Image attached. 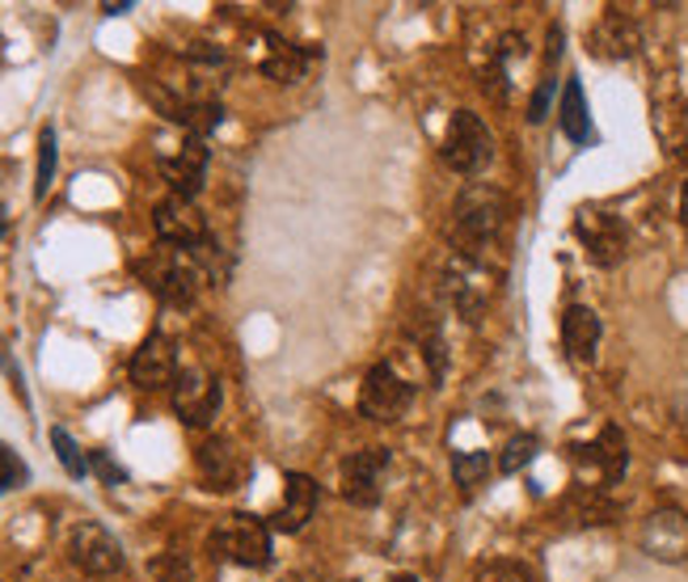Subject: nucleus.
<instances>
[{"instance_id": "nucleus-17", "label": "nucleus", "mask_w": 688, "mask_h": 582, "mask_svg": "<svg viewBox=\"0 0 688 582\" xmlns=\"http://www.w3.org/2000/svg\"><path fill=\"white\" fill-rule=\"evenodd\" d=\"M600 317L584 304H575V309L562 312V347L570 351V359H579V363H591L596 359V347H600Z\"/></svg>"}, {"instance_id": "nucleus-12", "label": "nucleus", "mask_w": 688, "mask_h": 582, "mask_svg": "<svg viewBox=\"0 0 688 582\" xmlns=\"http://www.w3.org/2000/svg\"><path fill=\"white\" fill-rule=\"evenodd\" d=\"M642 549L659 562H688V515L685 511H655L642 528Z\"/></svg>"}, {"instance_id": "nucleus-18", "label": "nucleus", "mask_w": 688, "mask_h": 582, "mask_svg": "<svg viewBox=\"0 0 688 582\" xmlns=\"http://www.w3.org/2000/svg\"><path fill=\"white\" fill-rule=\"evenodd\" d=\"M591 56H600V60H629L634 51H638V26L621 13H608L596 30H591Z\"/></svg>"}, {"instance_id": "nucleus-27", "label": "nucleus", "mask_w": 688, "mask_h": 582, "mask_svg": "<svg viewBox=\"0 0 688 582\" xmlns=\"http://www.w3.org/2000/svg\"><path fill=\"white\" fill-rule=\"evenodd\" d=\"M554 89H558V81H554V77H545V81L537 84V93H532V102H528V123H541L545 114H549Z\"/></svg>"}, {"instance_id": "nucleus-13", "label": "nucleus", "mask_w": 688, "mask_h": 582, "mask_svg": "<svg viewBox=\"0 0 688 582\" xmlns=\"http://www.w3.org/2000/svg\"><path fill=\"white\" fill-rule=\"evenodd\" d=\"M178 375V359H173V342L166 333H148L140 351L131 354V384L136 389H166Z\"/></svg>"}, {"instance_id": "nucleus-21", "label": "nucleus", "mask_w": 688, "mask_h": 582, "mask_svg": "<svg viewBox=\"0 0 688 582\" xmlns=\"http://www.w3.org/2000/svg\"><path fill=\"white\" fill-rule=\"evenodd\" d=\"M56 127H42L39 131V173H34V199H47V190L56 182Z\"/></svg>"}, {"instance_id": "nucleus-19", "label": "nucleus", "mask_w": 688, "mask_h": 582, "mask_svg": "<svg viewBox=\"0 0 688 582\" xmlns=\"http://www.w3.org/2000/svg\"><path fill=\"white\" fill-rule=\"evenodd\" d=\"M562 131L575 140V144H591V114H587V93H584V81L579 77H570L562 89Z\"/></svg>"}, {"instance_id": "nucleus-2", "label": "nucleus", "mask_w": 688, "mask_h": 582, "mask_svg": "<svg viewBox=\"0 0 688 582\" xmlns=\"http://www.w3.org/2000/svg\"><path fill=\"white\" fill-rule=\"evenodd\" d=\"M136 274H140L166 304H195L199 283H203V267H199L187 250H173V245H161V250H152L148 258H140V262H136Z\"/></svg>"}, {"instance_id": "nucleus-20", "label": "nucleus", "mask_w": 688, "mask_h": 582, "mask_svg": "<svg viewBox=\"0 0 688 582\" xmlns=\"http://www.w3.org/2000/svg\"><path fill=\"white\" fill-rule=\"evenodd\" d=\"M262 72H267L271 81H279V84H292V81L305 77V56L296 51L292 42L271 39V56L262 60Z\"/></svg>"}, {"instance_id": "nucleus-15", "label": "nucleus", "mask_w": 688, "mask_h": 582, "mask_svg": "<svg viewBox=\"0 0 688 582\" xmlns=\"http://www.w3.org/2000/svg\"><path fill=\"white\" fill-rule=\"evenodd\" d=\"M161 173L169 178L173 194L182 199H195L203 190V178H208V148H203V136H190L182 140V148L161 161Z\"/></svg>"}, {"instance_id": "nucleus-30", "label": "nucleus", "mask_w": 688, "mask_h": 582, "mask_svg": "<svg viewBox=\"0 0 688 582\" xmlns=\"http://www.w3.org/2000/svg\"><path fill=\"white\" fill-rule=\"evenodd\" d=\"M680 220L688 224V182H685V190H680Z\"/></svg>"}, {"instance_id": "nucleus-22", "label": "nucleus", "mask_w": 688, "mask_h": 582, "mask_svg": "<svg viewBox=\"0 0 688 582\" xmlns=\"http://www.w3.org/2000/svg\"><path fill=\"white\" fill-rule=\"evenodd\" d=\"M486 473H490V456H486V452H457V456H452V478H457L460 490L481 485Z\"/></svg>"}, {"instance_id": "nucleus-4", "label": "nucleus", "mask_w": 688, "mask_h": 582, "mask_svg": "<svg viewBox=\"0 0 688 582\" xmlns=\"http://www.w3.org/2000/svg\"><path fill=\"white\" fill-rule=\"evenodd\" d=\"M211 553L258 570V565L271 562V528L253 515H232L225 528L211 532Z\"/></svg>"}, {"instance_id": "nucleus-25", "label": "nucleus", "mask_w": 688, "mask_h": 582, "mask_svg": "<svg viewBox=\"0 0 688 582\" xmlns=\"http://www.w3.org/2000/svg\"><path fill=\"white\" fill-rule=\"evenodd\" d=\"M473 582H528V570L520 562H486L478 565Z\"/></svg>"}, {"instance_id": "nucleus-8", "label": "nucleus", "mask_w": 688, "mask_h": 582, "mask_svg": "<svg viewBox=\"0 0 688 582\" xmlns=\"http://www.w3.org/2000/svg\"><path fill=\"white\" fill-rule=\"evenodd\" d=\"M173 410L187 427H208L220 414V380L203 368H182L173 375Z\"/></svg>"}, {"instance_id": "nucleus-3", "label": "nucleus", "mask_w": 688, "mask_h": 582, "mask_svg": "<svg viewBox=\"0 0 688 582\" xmlns=\"http://www.w3.org/2000/svg\"><path fill=\"white\" fill-rule=\"evenodd\" d=\"M439 157H443V165L460 173V178H473L478 169L490 165V157H495V136L486 131L473 110H457L452 119H448V131H443V140H439Z\"/></svg>"}, {"instance_id": "nucleus-24", "label": "nucleus", "mask_w": 688, "mask_h": 582, "mask_svg": "<svg viewBox=\"0 0 688 582\" xmlns=\"http://www.w3.org/2000/svg\"><path fill=\"white\" fill-rule=\"evenodd\" d=\"M541 452V439L537 435H511L507 439V448H502L499 456V473H520L528 460Z\"/></svg>"}, {"instance_id": "nucleus-26", "label": "nucleus", "mask_w": 688, "mask_h": 582, "mask_svg": "<svg viewBox=\"0 0 688 582\" xmlns=\"http://www.w3.org/2000/svg\"><path fill=\"white\" fill-rule=\"evenodd\" d=\"M26 478H30V469H26V464H21V460L13 456V452H9L4 443H0V494L18 490V485H21Z\"/></svg>"}, {"instance_id": "nucleus-11", "label": "nucleus", "mask_w": 688, "mask_h": 582, "mask_svg": "<svg viewBox=\"0 0 688 582\" xmlns=\"http://www.w3.org/2000/svg\"><path fill=\"white\" fill-rule=\"evenodd\" d=\"M570 460H575V469L596 473V485H617L621 473H626V439H621L617 427H608V431H600L596 443L570 448Z\"/></svg>"}, {"instance_id": "nucleus-14", "label": "nucleus", "mask_w": 688, "mask_h": 582, "mask_svg": "<svg viewBox=\"0 0 688 582\" xmlns=\"http://www.w3.org/2000/svg\"><path fill=\"white\" fill-rule=\"evenodd\" d=\"M199 478L208 481V490H237V485H246L250 478V464L246 456L232 448L229 439H208L203 448H199Z\"/></svg>"}, {"instance_id": "nucleus-31", "label": "nucleus", "mask_w": 688, "mask_h": 582, "mask_svg": "<svg viewBox=\"0 0 688 582\" xmlns=\"http://www.w3.org/2000/svg\"><path fill=\"white\" fill-rule=\"evenodd\" d=\"M4 229H9V211L0 208V237H4Z\"/></svg>"}, {"instance_id": "nucleus-16", "label": "nucleus", "mask_w": 688, "mask_h": 582, "mask_svg": "<svg viewBox=\"0 0 688 582\" xmlns=\"http://www.w3.org/2000/svg\"><path fill=\"white\" fill-rule=\"evenodd\" d=\"M317 511V481L305 478V473H288L283 481V499L275 506L271 528L275 532H300L305 523L313 520Z\"/></svg>"}, {"instance_id": "nucleus-5", "label": "nucleus", "mask_w": 688, "mask_h": 582, "mask_svg": "<svg viewBox=\"0 0 688 582\" xmlns=\"http://www.w3.org/2000/svg\"><path fill=\"white\" fill-rule=\"evenodd\" d=\"M410 401H415V384H406L393 363H376L359 389V414L372 422H397L410 410Z\"/></svg>"}, {"instance_id": "nucleus-10", "label": "nucleus", "mask_w": 688, "mask_h": 582, "mask_svg": "<svg viewBox=\"0 0 688 582\" xmlns=\"http://www.w3.org/2000/svg\"><path fill=\"white\" fill-rule=\"evenodd\" d=\"M385 478H389V452L363 448L342 464V499L351 506H376L385 494Z\"/></svg>"}, {"instance_id": "nucleus-29", "label": "nucleus", "mask_w": 688, "mask_h": 582, "mask_svg": "<svg viewBox=\"0 0 688 582\" xmlns=\"http://www.w3.org/2000/svg\"><path fill=\"white\" fill-rule=\"evenodd\" d=\"M89 464H93V469L102 473V481H106V485H119V481H123V469H114V464H110V456H106V452H93V456H89Z\"/></svg>"}, {"instance_id": "nucleus-6", "label": "nucleus", "mask_w": 688, "mask_h": 582, "mask_svg": "<svg viewBox=\"0 0 688 582\" xmlns=\"http://www.w3.org/2000/svg\"><path fill=\"white\" fill-rule=\"evenodd\" d=\"M68 553H72V565L89 574V579H110L123 570V544L106 532L102 523L84 520L72 528V541H68Z\"/></svg>"}, {"instance_id": "nucleus-23", "label": "nucleus", "mask_w": 688, "mask_h": 582, "mask_svg": "<svg viewBox=\"0 0 688 582\" xmlns=\"http://www.w3.org/2000/svg\"><path fill=\"white\" fill-rule=\"evenodd\" d=\"M51 448H56V456H60V464H63V473H68V478H84V473H89V460L81 456L77 439L68 435L63 427H51Z\"/></svg>"}, {"instance_id": "nucleus-1", "label": "nucleus", "mask_w": 688, "mask_h": 582, "mask_svg": "<svg viewBox=\"0 0 688 582\" xmlns=\"http://www.w3.org/2000/svg\"><path fill=\"white\" fill-rule=\"evenodd\" d=\"M507 224V194L486 182H469L452 203V245L457 258L481 262V253L490 250V241Z\"/></svg>"}, {"instance_id": "nucleus-28", "label": "nucleus", "mask_w": 688, "mask_h": 582, "mask_svg": "<svg viewBox=\"0 0 688 582\" xmlns=\"http://www.w3.org/2000/svg\"><path fill=\"white\" fill-rule=\"evenodd\" d=\"M152 574L161 582H187L190 579V570L178 558H161V562H152Z\"/></svg>"}, {"instance_id": "nucleus-9", "label": "nucleus", "mask_w": 688, "mask_h": 582, "mask_svg": "<svg viewBox=\"0 0 688 582\" xmlns=\"http://www.w3.org/2000/svg\"><path fill=\"white\" fill-rule=\"evenodd\" d=\"M575 232H579V241H584L587 258L596 262V267H617L621 258H626V224L612 215V211H591L584 208L575 215Z\"/></svg>"}, {"instance_id": "nucleus-7", "label": "nucleus", "mask_w": 688, "mask_h": 582, "mask_svg": "<svg viewBox=\"0 0 688 582\" xmlns=\"http://www.w3.org/2000/svg\"><path fill=\"white\" fill-rule=\"evenodd\" d=\"M152 229L161 237V245H173V250H199L208 241V224L195 208V199H182V194H169L157 203L152 211Z\"/></svg>"}]
</instances>
